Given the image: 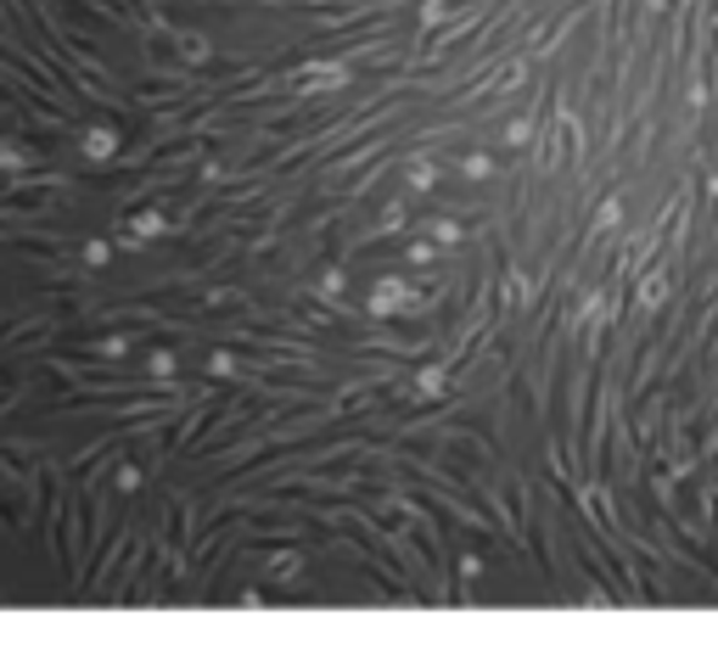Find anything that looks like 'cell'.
<instances>
[{"label":"cell","mask_w":718,"mask_h":650,"mask_svg":"<svg viewBox=\"0 0 718 650\" xmlns=\"http://www.w3.org/2000/svg\"><path fill=\"white\" fill-rule=\"evenodd\" d=\"M663 292H668V275H652L646 292H640V303H646V309H657V303H663Z\"/></svg>","instance_id":"obj_2"},{"label":"cell","mask_w":718,"mask_h":650,"mask_svg":"<svg viewBox=\"0 0 718 650\" xmlns=\"http://www.w3.org/2000/svg\"><path fill=\"white\" fill-rule=\"evenodd\" d=\"M399 303H410V287H404V281H388V287L377 292V303H371V309H377V314H388V309H399Z\"/></svg>","instance_id":"obj_1"}]
</instances>
